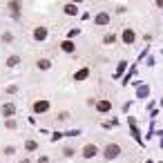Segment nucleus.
I'll return each instance as SVG.
<instances>
[{
    "label": "nucleus",
    "mask_w": 163,
    "mask_h": 163,
    "mask_svg": "<svg viewBox=\"0 0 163 163\" xmlns=\"http://www.w3.org/2000/svg\"><path fill=\"white\" fill-rule=\"evenodd\" d=\"M98 110H101V112H107V110H110V103H107V101H103V103H98Z\"/></svg>",
    "instance_id": "11"
},
{
    "label": "nucleus",
    "mask_w": 163,
    "mask_h": 163,
    "mask_svg": "<svg viewBox=\"0 0 163 163\" xmlns=\"http://www.w3.org/2000/svg\"><path fill=\"white\" fill-rule=\"evenodd\" d=\"M65 11H67V14H76V7H74V5H65Z\"/></svg>",
    "instance_id": "12"
},
{
    "label": "nucleus",
    "mask_w": 163,
    "mask_h": 163,
    "mask_svg": "<svg viewBox=\"0 0 163 163\" xmlns=\"http://www.w3.org/2000/svg\"><path fill=\"white\" fill-rule=\"evenodd\" d=\"M47 107H49V103H47V101H38V103L34 105V110H36V112H45Z\"/></svg>",
    "instance_id": "4"
},
{
    "label": "nucleus",
    "mask_w": 163,
    "mask_h": 163,
    "mask_svg": "<svg viewBox=\"0 0 163 163\" xmlns=\"http://www.w3.org/2000/svg\"><path fill=\"white\" fill-rule=\"evenodd\" d=\"M27 150H36V143H34V141H27Z\"/></svg>",
    "instance_id": "15"
},
{
    "label": "nucleus",
    "mask_w": 163,
    "mask_h": 163,
    "mask_svg": "<svg viewBox=\"0 0 163 163\" xmlns=\"http://www.w3.org/2000/svg\"><path fill=\"white\" fill-rule=\"evenodd\" d=\"M85 76H87V69H81V72L76 74V78H85Z\"/></svg>",
    "instance_id": "14"
},
{
    "label": "nucleus",
    "mask_w": 163,
    "mask_h": 163,
    "mask_svg": "<svg viewBox=\"0 0 163 163\" xmlns=\"http://www.w3.org/2000/svg\"><path fill=\"white\" fill-rule=\"evenodd\" d=\"M34 36H36V40H45V36H47V29H45V27H38V29L34 31Z\"/></svg>",
    "instance_id": "3"
},
{
    "label": "nucleus",
    "mask_w": 163,
    "mask_h": 163,
    "mask_svg": "<svg viewBox=\"0 0 163 163\" xmlns=\"http://www.w3.org/2000/svg\"><path fill=\"white\" fill-rule=\"evenodd\" d=\"M14 112H16V107H14V105H11V103L2 105V114H5V116H11V114H14Z\"/></svg>",
    "instance_id": "5"
},
{
    "label": "nucleus",
    "mask_w": 163,
    "mask_h": 163,
    "mask_svg": "<svg viewBox=\"0 0 163 163\" xmlns=\"http://www.w3.org/2000/svg\"><path fill=\"white\" fill-rule=\"evenodd\" d=\"M123 40H125V43H132V40H134V34H132L130 29H127L125 34H123Z\"/></svg>",
    "instance_id": "9"
},
{
    "label": "nucleus",
    "mask_w": 163,
    "mask_h": 163,
    "mask_svg": "<svg viewBox=\"0 0 163 163\" xmlns=\"http://www.w3.org/2000/svg\"><path fill=\"white\" fill-rule=\"evenodd\" d=\"M83 154H85L87 159H92V156L96 154V145H85V148H83Z\"/></svg>",
    "instance_id": "2"
},
{
    "label": "nucleus",
    "mask_w": 163,
    "mask_h": 163,
    "mask_svg": "<svg viewBox=\"0 0 163 163\" xmlns=\"http://www.w3.org/2000/svg\"><path fill=\"white\" fill-rule=\"evenodd\" d=\"M38 69H49V60L47 58H40V60H38Z\"/></svg>",
    "instance_id": "8"
},
{
    "label": "nucleus",
    "mask_w": 163,
    "mask_h": 163,
    "mask_svg": "<svg viewBox=\"0 0 163 163\" xmlns=\"http://www.w3.org/2000/svg\"><path fill=\"white\" fill-rule=\"evenodd\" d=\"M9 11H11V16H18L20 5H18V2H9Z\"/></svg>",
    "instance_id": "6"
},
{
    "label": "nucleus",
    "mask_w": 163,
    "mask_h": 163,
    "mask_svg": "<svg viewBox=\"0 0 163 163\" xmlns=\"http://www.w3.org/2000/svg\"><path fill=\"white\" fill-rule=\"evenodd\" d=\"M18 63H20V58H18V56H9V58H7V67H16Z\"/></svg>",
    "instance_id": "7"
},
{
    "label": "nucleus",
    "mask_w": 163,
    "mask_h": 163,
    "mask_svg": "<svg viewBox=\"0 0 163 163\" xmlns=\"http://www.w3.org/2000/svg\"><path fill=\"white\" fill-rule=\"evenodd\" d=\"M96 22H98V25H105V22H107V16H98V18H96Z\"/></svg>",
    "instance_id": "13"
},
{
    "label": "nucleus",
    "mask_w": 163,
    "mask_h": 163,
    "mask_svg": "<svg viewBox=\"0 0 163 163\" xmlns=\"http://www.w3.org/2000/svg\"><path fill=\"white\" fill-rule=\"evenodd\" d=\"M63 52H74V45H72V43H63Z\"/></svg>",
    "instance_id": "10"
},
{
    "label": "nucleus",
    "mask_w": 163,
    "mask_h": 163,
    "mask_svg": "<svg viewBox=\"0 0 163 163\" xmlns=\"http://www.w3.org/2000/svg\"><path fill=\"white\" fill-rule=\"evenodd\" d=\"M119 154H121L119 145H107V148H105V159H116Z\"/></svg>",
    "instance_id": "1"
}]
</instances>
